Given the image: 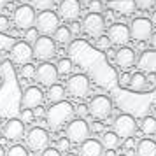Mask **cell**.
I'll return each instance as SVG.
<instances>
[{"label":"cell","mask_w":156,"mask_h":156,"mask_svg":"<svg viewBox=\"0 0 156 156\" xmlns=\"http://www.w3.org/2000/svg\"><path fill=\"white\" fill-rule=\"evenodd\" d=\"M72 119H76V107L70 102H58V104H51L49 109L46 111V125L56 132L65 128Z\"/></svg>","instance_id":"cell-1"},{"label":"cell","mask_w":156,"mask_h":156,"mask_svg":"<svg viewBox=\"0 0 156 156\" xmlns=\"http://www.w3.org/2000/svg\"><path fill=\"white\" fill-rule=\"evenodd\" d=\"M90 133H91V126L88 125L86 119H81V118L72 119L70 123L65 126V137L69 139L70 144L81 146L83 142H86L90 139Z\"/></svg>","instance_id":"cell-2"},{"label":"cell","mask_w":156,"mask_h":156,"mask_svg":"<svg viewBox=\"0 0 156 156\" xmlns=\"http://www.w3.org/2000/svg\"><path fill=\"white\" fill-rule=\"evenodd\" d=\"M25 142L27 147L34 153H42L44 149L49 147V133L48 130H44L41 126H34L30 128L27 135H25Z\"/></svg>","instance_id":"cell-3"},{"label":"cell","mask_w":156,"mask_h":156,"mask_svg":"<svg viewBox=\"0 0 156 156\" xmlns=\"http://www.w3.org/2000/svg\"><path fill=\"white\" fill-rule=\"evenodd\" d=\"M112 100L105 97V95H97L93 97L91 102L88 104V109H90V116L95 118V121H105L111 112H112Z\"/></svg>","instance_id":"cell-4"},{"label":"cell","mask_w":156,"mask_h":156,"mask_svg":"<svg viewBox=\"0 0 156 156\" xmlns=\"http://www.w3.org/2000/svg\"><path fill=\"white\" fill-rule=\"evenodd\" d=\"M32 48H34V58H37L42 63H46V62H49L56 56V42L51 37L41 35Z\"/></svg>","instance_id":"cell-5"},{"label":"cell","mask_w":156,"mask_h":156,"mask_svg":"<svg viewBox=\"0 0 156 156\" xmlns=\"http://www.w3.org/2000/svg\"><path fill=\"white\" fill-rule=\"evenodd\" d=\"M58 27H60V16L55 14L53 11H42V12L37 14L35 28L39 30L41 35H46V37L53 35L58 30Z\"/></svg>","instance_id":"cell-6"},{"label":"cell","mask_w":156,"mask_h":156,"mask_svg":"<svg viewBox=\"0 0 156 156\" xmlns=\"http://www.w3.org/2000/svg\"><path fill=\"white\" fill-rule=\"evenodd\" d=\"M35 20H37V14H35V9L25 4V5H20V7L14 11V27L18 30H27L34 28L35 27Z\"/></svg>","instance_id":"cell-7"},{"label":"cell","mask_w":156,"mask_h":156,"mask_svg":"<svg viewBox=\"0 0 156 156\" xmlns=\"http://www.w3.org/2000/svg\"><path fill=\"white\" fill-rule=\"evenodd\" d=\"M112 130L119 139H132L137 132V121L132 114H119L112 123Z\"/></svg>","instance_id":"cell-8"},{"label":"cell","mask_w":156,"mask_h":156,"mask_svg":"<svg viewBox=\"0 0 156 156\" xmlns=\"http://www.w3.org/2000/svg\"><path fill=\"white\" fill-rule=\"evenodd\" d=\"M90 79L86 77L84 74H74L67 81V91L69 95H72L74 98H84L90 93Z\"/></svg>","instance_id":"cell-9"},{"label":"cell","mask_w":156,"mask_h":156,"mask_svg":"<svg viewBox=\"0 0 156 156\" xmlns=\"http://www.w3.org/2000/svg\"><path fill=\"white\" fill-rule=\"evenodd\" d=\"M83 32H84L86 35L93 37V39H98L100 35H104V30H105V18L102 14H90L84 16V20H83Z\"/></svg>","instance_id":"cell-10"},{"label":"cell","mask_w":156,"mask_h":156,"mask_svg":"<svg viewBox=\"0 0 156 156\" xmlns=\"http://www.w3.org/2000/svg\"><path fill=\"white\" fill-rule=\"evenodd\" d=\"M130 34L132 39L137 42H146L153 35V23L147 18H135L130 25Z\"/></svg>","instance_id":"cell-11"},{"label":"cell","mask_w":156,"mask_h":156,"mask_svg":"<svg viewBox=\"0 0 156 156\" xmlns=\"http://www.w3.org/2000/svg\"><path fill=\"white\" fill-rule=\"evenodd\" d=\"M2 135L4 139H7L11 142H18L21 140L23 137L27 135V128H25V123L18 118H12V119H7L2 126Z\"/></svg>","instance_id":"cell-12"},{"label":"cell","mask_w":156,"mask_h":156,"mask_svg":"<svg viewBox=\"0 0 156 156\" xmlns=\"http://www.w3.org/2000/svg\"><path fill=\"white\" fill-rule=\"evenodd\" d=\"M9 53H11V60L18 65H28L34 60V48L28 42H25V41L14 42L12 49Z\"/></svg>","instance_id":"cell-13"},{"label":"cell","mask_w":156,"mask_h":156,"mask_svg":"<svg viewBox=\"0 0 156 156\" xmlns=\"http://www.w3.org/2000/svg\"><path fill=\"white\" fill-rule=\"evenodd\" d=\"M58 70L56 67L53 63H49V62H46V63H41L39 67H37V72H35V81L39 83L41 86H53L56 84L58 81Z\"/></svg>","instance_id":"cell-14"},{"label":"cell","mask_w":156,"mask_h":156,"mask_svg":"<svg viewBox=\"0 0 156 156\" xmlns=\"http://www.w3.org/2000/svg\"><path fill=\"white\" fill-rule=\"evenodd\" d=\"M107 37L111 39V44L123 48V46H126V44L132 41L130 27H128V25H125V23H114V25H111Z\"/></svg>","instance_id":"cell-15"},{"label":"cell","mask_w":156,"mask_h":156,"mask_svg":"<svg viewBox=\"0 0 156 156\" xmlns=\"http://www.w3.org/2000/svg\"><path fill=\"white\" fill-rule=\"evenodd\" d=\"M44 102V93L39 86H28L21 95V109H30L34 111L41 107Z\"/></svg>","instance_id":"cell-16"},{"label":"cell","mask_w":156,"mask_h":156,"mask_svg":"<svg viewBox=\"0 0 156 156\" xmlns=\"http://www.w3.org/2000/svg\"><path fill=\"white\" fill-rule=\"evenodd\" d=\"M58 16L65 20V21L76 23L79 16H81V4L79 0H62L58 5Z\"/></svg>","instance_id":"cell-17"},{"label":"cell","mask_w":156,"mask_h":156,"mask_svg":"<svg viewBox=\"0 0 156 156\" xmlns=\"http://www.w3.org/2000/svg\"><path fill=\"white\" fill-rule=\"evenodd\" d=\"M116 65L121 67L123 70H126L130 67H133L135 62H137V56H135V51L132 48H128V46H123L119 49L116 51Z\"/></svg>","instance_id":"cell-18"},{"label":"cell","mask_w":156,"mask_h":156,"mask_svg":"<svg viewBox=\"0 0 156 156\" xmlns=\"http://www.w3.org/2000/svg\"><path fill=\"white\" fill-rule=\"evenodd\" d=\"M79 156H105V149L98 139H88L79 146Z\"/></svg>","instance_id":"cell-19"},{"label":"cell","mask_w":156,"mask_h":156,"mask_svg":"<svg viewBox=\"0 0 156 156\" xmlns=\"http://www.w3.org/2000/svg\"><path fill=\"white\" fill-rule=\"evenodd\" d=\"M107 7L116 11L118 14H133L137 4H135V0H109Z\"/></svg>","instance_id":"cell-20"},{"label":"cell","mask_w":156,"mask_h":156,"mask_svg":"<svg viewBox=\"0 0 156 156\" xmlns=\"http://www.w3.org/2000/svg\"><path fill=\"white\" fill-rule=\"evenodd\" d=\"M135 156H156V140L153 139H140L135 144Z\"/></svg>","instance_id":"cell-21"},{"label":"cell","mask_w":156,"mask_h":156,"mask_svg":"<svg viewBox=\"0 0 156 156\" xmlns=\"http://www.w3.org/2000/svg\"><path fill=\"white\" fill-rule=\"evenodd\" d=\"M100 142H102L104 149H107V151H114V149H118L121 146V139L118 137V133H116L114 130H105V132L102 133Z\"/></svg>","instance_id":"cell-22"},{"label":"cell","mask_w":156,"mask_h":156,"mask_svg":"<svg viewBox=\"0 0 156 156\" xmlns=\"http://www.w3.org/2000/svg\"><path fill=\"white\" fill-rule=\"evenodd\" d=\"M65 93H67V88L62 84H53L48 88V93H46V98L49 100L51 104H58V102H63L65 100Z\"/></svg>","instance_id":"cell-23"},{"label":"cell","mask_w":156,"mask_h":156,"mask_svg":"<svg viewBox=\"0 0 156 156\" xmlns=\"http://www.w3.org/2000/svg\"><path fill=\"white\" fill-rule=\"evenodd\" d=\"M146 74H142V72H135L132 74V79H130V86H128V90L133 93H144L146 91Z\"/></svg>","instance_id":"cell-24"},{"label":"cell","mask_w":156,"mask_h":156,"mask_svg":"<svg viewBox=\"0 0 156 156\" xmlns=\"http://www.w3.org/2000/svg\"><path fill=\"white\" fill-rule=\"evenodd\" d=\"M53 39H55V42L56 44H60V46H67V44H70V41H72V32H70V28L69 27H63V25H60L58 27V30L53 34Z\"/></svg>","instance_id":"cell-25"},{"label":"cell","mask_w":156,"mask_h":156,"mask_svg":"<svg viewBox=\"0 0 156 156\" xmlns=\"http://www.w3.org/2000/svg\"><path fill=\"white\" fill-rule=\"evenodd\" d=\"M140 132L147 137H153L156 133V118L151 114V116H146L144 119L140 121Z\"/></svg>","instance_id":"cell-26"},{"label":"cell","mask_w":156,"mask_h":156,"mask_svg":"<svg viewBox=\"0 0 156 156\" xmlns=\"http://www.w3.org/2000/svg\"><path fill=\"white\" fill-rule=\"evenodd\" d=\"M72 69H74V65H72V62L69 60V58H62V60H58L56 63V70L60 76H69L72 72Z\"/></svg>","instance_id":"cell-27"},{"label":"cell","mask_w":156,"mask_h":156,"mask_svg":"<svg viewBox=\"0 0 156 156\" xmlns=\"http://www.w3.org/2000/svg\"><path fill=\"white\" fill-rule=\"evenodd\" d=\"M55 5V0H32V7L39 9L41 12L42 11H51Z\"/></svg>","instance_id":"cell-28"},{"label":"cell","mask_w":156,"mask_h":156,"mask_svg":"<svg viewBox=\"0 0 156 156\" xmlns=\"http://www.w3.org/2000/svg\"><path fill=\"white\" fill-rule=\"evenodd\" d=\"M12 46H14V39L7 34L0 32V51H11Z\"/></svg>","instance_id":"cell-29"},{"label":"cell","mask_w":156,"mask_h":156,"mask_svg":"<svg viewBox=\"0 0 156 156\" xmlns=\"http://www.w3.org/2000/svg\"><path fill=\"white\" fill-rule=\"evenodd\" d=\"M5 156H28V151H27V147L21 146V144H14V146L9 147Z\"/></svg>","instance_id":"cell-30"},{"label":"cell","mask_w":156,"mask_h":156,"mask_svg":"<svg viewBox=\"0 0 156 156\" xmlns=\"http://www.w3.org/2000/svg\"><path fill=\"white\" fill-rule=\"evenodd\" d=\"M111 39L107 35H100L98 39H95V48L97 49H100V51H109L111 49Z\"/></svg>","instance_id":"cell-31"},{"label":"cell","mask_w":156,"mask_h":156,"mask_svg":"<svg viewBox=\"0 0 156 156\" xmlns=\"http://www.w3.org/2000/svg\"><path fill=\"white\" fill-rule=\"evenodd\" d=\"M41 37V34H39V30L34 27V28H30L25 32V42H28L30 46H34V44L37 42V39Z\"/></svg>","instance_id":"cell-32"},{"label":"cell","mask_w":156,"mask_h":156,"mask_svg":"<svg viewBox=\"0 0 156 156\" xmlns=\"http://www.w3.org/2000/svg\"><path fill=\"white\" fill-rule=\"evenodd\" d=\"M35 72H37V67H34L32 63L23 65V67H21V77H25V79H35Z\"/></svg>","instance_id":"cell-33"},{"label":"cell","mask_w":156,"mask_h":156,"mask_svg":"<svg viewBox=\"0 0 156 156\" xmlns=\"http://www.w3.org/2000/svg\"><path fill=\"white\" fill-rule=\"evenodd\" d=\"M88 9H90V12H93V14H102L104 4H102V0H90L88 2Z\"/></svg>","instance_id":"cell-34"},{"label":"cell","mask_w":156,"mask_h":156,"mask_svg":"<svg viewBox=\"0 0 156 156\" xmlns=\"http://www.w3.org/2000/svg\"><path fill=\"white\" fill-rule=\"evenodd\" d=\"M146 91H154L156 90V72H149L146 74Z\"/></svg>","instance_id":"cell-35"},{"label":"cell","mask_w":156,"mask_h":156,"mask_svg":"<svg viewBox=\"0 0 156 156\" xmlns=\"http://www.w3.org/2000/svg\"><path fill=\"white\" fill-rule=\"evenodd\" d=\"M137 7L142 9V11H147V9H153L156 4V0H135Z\"/></svg>","instance_id":"cell-36"},{"label":"cell","mask_w":156,"mask_h":156,"mask_svg":"<svg viewBox=\"0 0 156 156\" xmlns=\"http://www.w3.org/2000/svg\"><path fill=\"white\" fill-rule=\"evenodd\" d=\"M90 114V109H88V105H84V104H79L77 107H76V116L77 118H81V119H86V116Z\"/></svg>","instance_id":"cell-37"},{"label":"cell","mask_w":156,"mask_h":156,"mask_svg":"<svg viewBox=\"0 0 156 156\" xmlns=\"http://www.w3.org/2000/svg\"><path fill=\"white\" fill-rule=\"evenodd\" d=\"M34 118H35V116H34V112H32L30 109H21V118H20V119H21L25 125H27V123H32Z\"/></svg>","instance_id":"cell-38"},{"label":"cell","mask_w":156,"mask_h":156,"mask_svg":"<svg viewBox=\"0 0 156 156\" xmlns=\"http://www.w3.org/2000/svg\"><path fill=\"white\" fill-rule=\"evenodd\" d=\"M130 79H132V74L123 72V74L119 76V86L121 88H128V86H130Z\"/></svg>","instance_id":"cell-39"},{"label":"cell","mask_w":156,"mask_h":156,"mask_svg":"<svg viewBox=\"0 0 156 156\" xmlns=\"http://www.w3.org/2000/svg\"><path fill=\"white\" fill-rule=\"evenodd\" d=\"M9 28H11V21H9V18L7 16H0V32L5 34Z\"/></svg>","instance_id":"cell-40"},{"label":"cell","mask_w":156,"mask_h":156,"mask_svg":"<svg viewBox=\"0 0 156 156\" xmlns=\"http://www.w3.org/2000/svg\"><path fill=\"white\" fill-rule=\"evenodd\" d=\"M41 156H63V154H62V151L56 149V147H48L41 153Z\"/></svg>","instance_id":"cell-41"},{"label":"cell","mask_w":156,"mask_h":156,"mask_svg":"<svg viewBox=\"0 0 156 156\" xmlns=\"http://www.w3.org/2000/svg\"><path fill=\"white\" fill-rule=\"evenodd\" d=\"M69 146H70V142H69V139H67V137H65V139H58L56 149H60V151H67V149H69Z\"/></svg>","instance_id":"cell-42"},{"label":"cell","mask_w":156,"mask_h":156,"mask_svg":"<svg viewBox=\"0 0 156 156\" xmlns=\"http://www.w3.org/2000/svg\"><path fill=\"white\" fill-rule=\"evenodd\" d=\"M147 44H149V49L151 51H156V32H153V35L149 37Z\"/></svg>","instance_id":"cell-43"},{"label":"cell","mask_w":156,"mask_h":156,"mask_svg":"<svg viewBox=\"0 0 156 156\" xmlns=\"http://www.w3.org/2000/svg\"><path fill=\"white\" fill-rule=\"evenodd\" d=\"M69 28H70L72 35H74V34H79V32L83 30V27H79V23H72V25H70V27H69Z\"/></svg>","instance_id":"cell-44"},{"label":"cell","mask_w":156,"mask_h":156,"mask_svg":"<svg viewBox=\"0 0 156 156\" xmlns=\"http://www.w3.org/2000/svg\"><path fill=\"white\" fill-rule=\"evenodd\" d=\"M107 60H109V62H111V60H116V51H107Z\"/></svg>","instance_id":"cell-45"},{"label":"cell","mask_w":156,"mask_h":156,"mask_svg":"<svg viewBox=\"0 0 156 156\" xmlns=\"http://www.w3.org/2000/svg\"><path fill=\"white\" fill-rule=\"evenodd\" d=\"M93 130H95V132H102V130H104L102 123H95V125H93Z\"/></svg>","instance_id":"cell-46"},{"label":"cell","mask_w":156,"mask_h":156,"mask_svg":"<svg viewBox=\"0 0 156 156\" xmlns=\"http://www.w3.org/2000/svg\"><path fill=\"white\" fill-rule=\"evenodd\" d=\"M5 5H7V0H0V11L5 7Z\"/></svg>","instance_id":"cell-47"},{"label":"cell","mask_w":156,"mask_h":156,"mask_svg":"<svg viewBox=\"0 0 156 156\" xmlns=\"http://www.w3.org/2000/svg\"><path fill=\"white\" fill-rule=\"evenodd\" d=\"M5 153H7V151H5V149H4V146L0 144V156H5Z\"/></svg>","instance_id":"cell-48"},{"label":"cell","mask_w":156,"mask_h":156,"mask_svg":"<svg viewBox=\"0 0 156 156\" xmlns=\"http://www.w3.org/2000/svg\"><path fill=\"white\" fill-rule=\"evenodd\" d=\"M151 23H153V25H156V12H153V18H151Z\"/></svg>","instance_id":"cell-49"},{"label":"cell","mask_w":156,"mask_h":156,"mask_svg":"<svg viewBox=\"0 0 156 156\" xmlns=\"http://www.w3.org/2000/svg\"><path fill=\"white\" fill-rule=\"evenodd\" d=\"M2 126H4V125H2V121H0V132H2Z\"/></svg>","instance_id":"cell-50"},{"label":"cell","mask_w":156,"mask_h":156,"mask_svg":"<svg viewBox=\"0 0 156 156\" xmlns=\"http://www.w3.org/2000/svg\"><path fill=\"white\" fill-rule=\"evenodd\" d=\"M67 156H76V154H70V153H69V154H67Z\"/></svg>","instance_id":"cell-51"},{"label":"cell","mask_w":156,"mask_h":156,"mask_svg":"<svg viewBox=\"0 0 156 156\" xmlns=\"http://www.w3.org/2000/svg\"><path fill=\"white\" fill-rule=\"evenodd\" d=\"M118 156H126V154H118Z\"/></svg>","instance_id":"cell-52"}]
</instances>
